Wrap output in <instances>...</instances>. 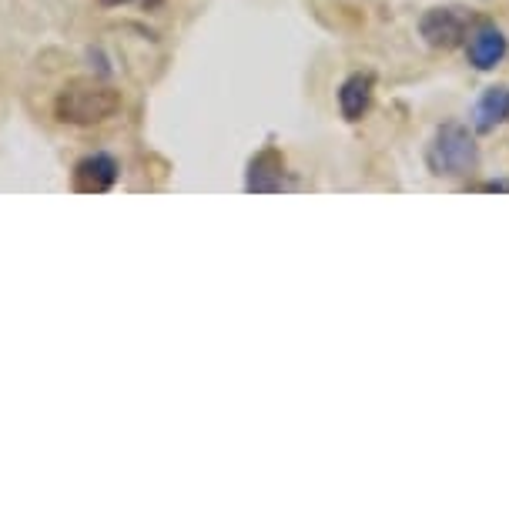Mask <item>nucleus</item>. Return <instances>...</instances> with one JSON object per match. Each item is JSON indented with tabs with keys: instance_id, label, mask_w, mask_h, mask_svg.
<instances>
[{
	"instance_id": "obj_1",
	"label": "nucleus",
	"mask_w": 509,
	"mask_h": 512,
	"mask_svg": "<svg viewBox=\"0 0 509 512\" xmlns=\"http://www.w3.org/2000/svg\"><path fill=\"white\" fill-rule=\"evenodd\" d=\"M118 111H121V91H114L111 84L88 81V77H81V81H71L61 94H57V101H54L57 121L81 124V128L108 121Z\"/></svg>"
},
{
	"instance_id": "obj_2",
	"label": "nucleus",
	"mask_w": 509,
	"mask_h": 512,
	"mask_svg": "<svg viewBox=\"0 0 509 512\" xmlns=\"http://www.w3.org/2000/svg\"><path fill=\"white\" fill-rule=\"evenodd\" d=\"M426 164L439 178H469L479 168V148L463 124H443L426 151Z\"/></svg>"
},
{
	"instance_id": "obj_3",
	"label": "nucleus",
	"mask_w": 509,
	"mask_h": 512,
	"mask_svg": "<svg viewBox=\"0 0 509 512\" xmlns=\"http://www.w3.org/2000/svg\"><path fill=\"white\" fill-rule=\"evenodd\" d=\"M466 31H469V14L463 7H432L419 21V34L426 37L429 47H439V51L459 47L466 41Z\"/></svg>"
},
{
	"instance_id": "obj_4",
	"label": "nucleus",
	"mask_w": 509,
	"mask_h": 512,
	"mask_svg": "<svg viewBox=\"0 0 509 512\" xmlns=\"http://www.w3.org/2000/svg\"><path fill=\"white\" fill-rule=\"evenodd\" d=\"M121 178V164L104 151H94L88 158H81L74 164L71 175V188L78 195H108V191L118 185Z\"/></svg>"
},
{
	"instance_id": "obj_5",
	"label": "nucleus",
	"mask_w": 509,
	"mask_h": 512,
	"mask_svg": "<svg viewBox=\"0 0 509 512\" xmlns=\"http://www.w3.org/2000/svg\"><path fill=\"white\" fill-rule=\"evenodd\" d=\"M506 51H509L506 34L489 21H479L476 31L469 34V41H466V57L476 71H493V67L506 57Z\"/></svg>"
},
{
	"instance_id": "obj_6",
	"label": "nucleus",
	"mask_w": 509,
	"mask_h": 512,
	"mask_svg": "<svg viewBox=\"0 0 509 512\" xmlns=\"http://www.w3.org/2000/svg\"><path fill=\"white\" fill-rule=\"evenodd\" d=\"M282 188H285V158L275 148H265L262 154H255L248 161L245 191H252V195H272V191Z\"/></svg>"
},
{
	"instance_id": "obj_7",
	"label": "nucleus",
	"mask_w": 509,
	"mask_h": 512,
	"mask_svg": "<svg viewBox=\"0 0 509 512\" xmlns=\"http://www.w3.org/2000/svg\"><path fill=\"white\" fill-rule=\"evenodd\" d=\"M372 88H376V81H372V74H352L342 81L339 88V111L345 121H362L372 108Z\"/></svg>"
},
{
	"instance_id": "obj_8",
	"label": "nucleus",
	"mask_w": 509,
	"mask_h": 512,
	"mask_svg": "<svg viewBox=\"0 0 509 512\" xmlns=\"http://www.w3.org/2000/svg\"><path fill=\"white\" fill-rule=\"evenodd\" d=\"M509 121V88H489L473 108V124L476 131H493L496 124Z\"/></svg>"
},
{
	"instance_id": "obj_9",
	"label": "nucleus",
	"mask_w": 509,
	"mask_h": 512,
	"mask_svg": "<svg viewBox=\"0 0 509 512\" xmlns=\"http://www.w3.org/2000/svg\"><path fill=\"white\" fill-rule=\"evenodd\" d=\"M479 191H509V181H486V185H479Z\"/></svg>"
},
{
	"instance_id": "obj_10",
	"label": "nucleus",
	"mask_w": 509,
	"mask_h": 512,
	"mask_svg": "<svg viewBox=\"0 0 509 512\" xmlns=\"http://www.w3.org/2000/svg\"><path fill=\"white\" fill-rule=\"evenodd\" d=\"M158 4H165V0H144V11H155Z\"/></svg>"
},
{
	"instance_id": "obj_11",
	"label": "nucleus",
	"mask_w": 509,
	"mask_h": 512,
	"mask_svg": "<svg viewBox=\"0 0 509 512\" xmlns=\"http://www.w3.org/2000/svg\"><path fill=\"white\" fill-rule=\"evenodd\" d=\"M104 7H118V4H128V0H101Z\"/></svg>"
}]
</instances>
